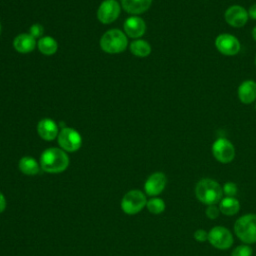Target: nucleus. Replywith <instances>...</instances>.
Masks as SVG:
<instances>
[{"instance_id": "7", "label": "nucleus", "mask_w": 256, "mask_h": 256, "mask_svg": "<svg viewBox=\"0 0 256 256\" xmlns=\"http://www.w3.org/2000/svg\"><path fill=\"white\" fill-rule=\"evenodd\" d=\"M208 241L217 249H228L233 244V236L231 232L222 226L212 228L208 233Z\"/></svg>"}, {"instance_id": "4", "label": "nucleus", "mask_w": 256, "mask_h": 256, "mask_svg": "<svg viewBox=\"0 0 256 256\" xmlns=\"http://www.w3.org/2000/svg\"><path fill=\"white\" fill-rule=\"evenodd\" d=\"M237 237L244 243L251 244L256 242V215L246 214L240 217L234 225Z\"/></svg>"}, {"instance_id": "30", "label": "nucleus", "mask_w": 256, "mask_h": 256, "mask_svg": "<svg viewBox=\"0 0 256 256\" xmlns=\"http://www.w3.org/2000/svg\"><path fill=\"white\" fill-rule=\"evenodd\" d=\"M252 37H253V39L256 41V26L253 28V30H252Z\"/></svg>"}, {"instance_id": "15", "label": "nucleus", "mask_w": 256, "mask_h": 256, "mask_svg": "<svg viewBox=\"0 0 256 256\" xmlns=\"http://www.w3.org/2000/svg\"><path fill=\"white\" fill-rule=\"evenodd\" d=\"M239 100L244 104H250L256 100V82L246 80L242 82L237 90Z\"/></svg>"}, {"instance_id": "21", "label": "nucleus", "mask_w": 256, "mask_h": 256, "mask_svg": "<svg viewBox=\"0 0 256 256\" xmlns=\"http://www.w3.org/2000/svg\"><path fill=\"white\" fill-rule=\"evenodd\" d=\"M130 51L135 56L146 57L151 53V46L147 41L138 39L130 44Z\"/></svg>"}, {"instance_id": "20", "label": "nucleus", "mask_w": 256, "mask_h": 256, "mask_svg": "<svg viewBox=\"0 0 256 256\" xmlns=\"http://www.w3.org/2000/svg\"><path fill=\"white\" fill-rule=\"evenodd\" d=\"M37 46L39 51L44 55H53L58 49V44L56 40L50 36H44L40 38Z\"/></svg>"}, {"instance_id": "17", "label": "nucleus", "mask_w": 256, "mask_h": 256, "mask_svg": "<svg viewBox=\"0 0 256 256\" xmlns=\"http://www.w3.org/2000/svg\"><path fill=\"white\" fill-rule=\"evenodd\" d=\"M152 4V0H121L122 8L130 14H141L147 11Z\"/></svg>"}, {"instance_id": "6", "label": "nucleus", "mask_w": 256, "mask_h": 256, "mask_svg": "<svg viewBox=\"0 0 256 256\" xmlns=\"http://www.w3.org/2000/svg\"><path fill=\"white\" fill-rule=\"evenodd\" d=\"M58 144L67 152H75L82 145V137L79 132L73 128L65 127L61 129L58 136Z\"/></svg>"}, {"instance_id": "13", "label": "nucleus", "mask_w": 256, "mask_h": 256, "mask_svg": "<svg viewBox=\"0 0 256 256\" xmlns=\"http://www.w3.org/2000/svg\"><path fill=\"white\" fill-rule=\"evenodd\" d=\"M146 30V24L144 20L137 16L129 17L124 23V31L127 36L131 38L141 37Z\"/></svg>"}, {"instance_id": "12", "label": "nucleus", "mask_w": 256, "mask_h": 256, "mask_svg": "<svg viewBox=\"0 0 256 256\" xmlns=\"http://www.w3.org/2000/svg\"><path fill=\"white\" fill-rule=\"evenodd\" d=\"M166 176L162 172H155L151 174L144 185L145 192L150 196H156L159 195L166 186Z\"/></svg>"}, {"instance_id": "9", "label": "nucleus", "mask_w": 256, "mask_h": 256, "mask_svg": "<svg viewBox=\"0 0 256 256\" xmlns=\"http://www.w3.org/2000/svg\"><path fill=\"white\" fill-rule=\"evenodd\" d=\"M215 46L217 50L226 56L236 55L240 51V42L239 40L228 33H222L217 36L215 39Z\"/></svg>"}, {"instance_id": "29", "label": "nucleus", "mask_w": 256, "mask_h": 256, "mask_svg": "<svg viewBox=\"0 0 256 256\" xmlns=\"http://www.w3.org/2000/svg\"><path fill=\"white\" fill-rule=\"evenodd\" d=\"M6 208V200H5V197L4 195L0 192V213L3 212Z\"/></svg>"}, {"instance_id": "18", "label": "nucleus", "mask_w": 256, "mask_h": 256, "mask_svg": "<svg viewBox=\"0 0 256 256\" xmlns=\"http://www.w3.org/2000/svg\"><path fill=\"white\" fill-rule=\"evenodd\" d=\"M219 209L221 213L227 216H232L239 211L240 203L235 197H225L221 199L219 203Z\"/></svg>"}, {"instance_id": "33", "label": "nucleus", "mask_w": 256, "mask_h": 256, "mask_svg": "<svg viewBox=\"0 0 256 256\" xmlns=\"http://www.w3.org/2000/svg\"><path fill=\"white\" fill-rule=\"evenodd\" d=\"M255 109H256V105H255Z\"/></svg>"}, {"instance_id": "22", "label": "nucleus", "mask_w": 256, "mask_h": 256, "mask_svg": "<svg viewBox=\"0 0 256 256\" xmlns=\"http://www.w3.org/2000/svg\"><path fill=\"white\" fill-rule=\"evenodd\" d=\"M147 209L153 214H160L165 209V203L160 198H151L146 203Z\"/></svg>"}, {"instance_id": "31", "label": "nucleus", "mask_w": 256, "mask_h": 256, "mask_svg": "<svg viewBox=\"0 0 256 256\" xmlns=\"http://www.w3.org/2000/svg\"><path fill=\"white\" fill-rule=\"evenodd\" d=\"M0 33H1V24H0Z\"/></svg>"}, {"instance_id": "32", "label": "nucleus", "mask_w": 256, "mask_h": 256, "mask_svg": "<svg viewBox=\"0 0 256 256\" xmlns=\"http://www.w3.org/2000/svg\"><path fill=\"white\" fill-rule=\"evenodd\" d=\"M255 65H256V56H255Z\"/></svg>"}, {"instance_id": "2", "label": "nucleus", "mask_w": 256, "mask_h": 256, "mask_svg": "<svg viewBox=\"0 0 256 256\" xmlns=\"http://www.w3.org/2000/svg\"><path fill=\"white\" fill-rule=\"evenodd\" d=\"M197 199L206 205H215L222 199L223 190L218 182L213 179H201L195 187Z\"/></svg>"}, {"instance_id": "14", "label": "nucleus", "mask_w": 256, "mask_h": 256, "mask_svg": "<svg viewBox=\"0 0 256 256\" xmlns=\"http://www.w3.org/2000/svg\"><path fill=\"white\" fill-rule=\"evenodd\" d=\"M37 132L42 139L51 141L55 139L59 134L58 125L54 120L50 118H44L39 121L37 125Z\"/></svg>"}, {"instance_id": "3", "label": "nucleus", "mask_w": 256, "mask_h": 256, "mask_svg": "<svg viewBox=\"0 0 256 256\" xmlns=\"http://www.w3.org/2000/svg\"><path fill=\"white\" fill-rule=\"evenodd\" d=\"M128 44V40L124 32L119 29H110L106 31L100 39L101 49L109 54H117L123 52Z\"/></svg>"}, {"instance_id": "1", "label": "nucleus", "mask_w": 256, "mask_h": 256, "mask_svg": "<svg viewBox=\"0 0 256 256\" xmlns=\"http://www.w3.org/2000/svg\"><path fill=\"white\" fill-rule=\"evenodd\" d=\"M69 157L63 149L48 148L40 156V166L48 173H60L67 169Z\"/></svg>"}, {"instance_id": "16", "label": "nucleus", "mask_w": 256, "mask_h": 256, "mask_svg": "<svg viewBox=\"0 0 256 256\" xmlns=\"http://www.w3.org/2000/svg\"><path fill=\"white\" fill-rule=\"evenodd\" d=\"M13 46L19 53H30L36 47V40L29 33H22L15 37Z\"/></svg>"}, {"instance_id": "11", "label": "nucleus", "mask_w": 256, "mask_h": 256, "mask_svg": "<svg viewBox=\"0 0 256 256\" xmlns=\"http://www.w3.org/2000/svg\"><path fill=\"white\" fill-rule=\"evenodd\" d=\"M248 11L240 5L230 6L224 13L225 21L232 27H243L248 21Z\"/></svg>"}, {"instance_id": "8", "label": "nucleus", "mask_w": 256, "mask_h": 256, "mask_svg": "<svg viewBox=\"0 0 256 256\" xmlns=\"http://www.w3.org/2000/svg\"><path fill=\"white\" fill-rule=\"evenodd\" d=\"M212 153L217 161L221 163H229L235 157V148L229 140L219 138L212 145Z\"/></svg>"}, {"instance_id": "19", "label": "nucleus", "mask_w": 256, "mask_h": 256, "mask_svg": "<svg viewBox=\"0 0 256 256\" xmlns=\"http://www.w3.org/2000/svg\"><path fill=\"white\" fill-rule=\"evenodd\" d=\"M19 169L25 175L32 176V175H36L39 172L40 167L37 161L33 157L24 156L19 161Z\"/></svg>"}, {"instance_id": "23", "label": "nucleus", "mask_w": 256, "mask_h": 256, "mask_svg": "<svg viewBox=\"0 0 256 256\" xmlns=\"http://www.w3.org/2000/svg\"><path fill=\"white\" fill-rule=\"evenodd\" d=\"M252 248L248 245L237 246L233 251L231 256H252Z\"/></svg>"}, {"instance_id": "27", "label": "nucleus", "mask_w": 256, "mask_h": 256, "mask_svg": "<svg viewBox=\"0 0 256 256\" xmlns=\"http://www.w3.org/2000/svg\"><path fill=\"white\" fill-rule=\"evenodd\" d=\"M194 238L199 242H204L208 240V233L204 229H198L194 232Z\"/></svg>"}, {"instance_id": "26", "label": "nucleus", "mask_w": 256, "mask_h": 256, "mask_svg": "<svg viewBox=\"0 0 256 256\" xmlns=\"http://www.w3.org/2000/svg\"><path fill=\"white\" fill-rule=\"evenodd\" d=\"M206 216L210 219H216L219 216L220 213V209L218 207H216L215 205H209L205 211Z\"/></svg>"}, {"instance_id": "10", "label": "nucleus", "mask_w": 256, "mask_h": 256, "mask_svg": "<svg viewBox=\"0 0 256 256\" xmlns=\"http://www.w3.org/2000/svg\"><path fill=\"white\" fill-rule=\"evenodd\" d=\"M120 10V5L116 0H104L97 10V18L103 24H110L118 18Z\"/></svg>"}, {"instance_id": "24", "label": "nucleus", "mask_w": 256, "mask_h": 256, "mask_svg": "<svg viewBox=\"0 0 256 256\" xmlns=\"http://www.w3.org/2000/svg\"><path fill=\"white\" fill-rule=\"evenodd\" d=\"M222 190L227 197H234L237 194V185L233 182H227L224 184Z\"/></svg>"}, {"instance_id": "28", "label": "nucleus", "mask_w": 256, "mask_h": 256, "mask_svg": "<svg viewBox=\"0 0 256 256\" xmlns=\"http://www.w3.org/2000/svg\"><path fill=\"white\" fill-rule=\"evenodd\" d=\"M248 16L254 20H256V4H253L250 6L248 10Z\"/></svg>"}, {"instance_id": "25", "label": "nucleus", "mask_w": 256, "mask_h": 256, "mask_svg": "<svg viewBox=\"0 0 256 256\" xmlns=\"http://www.w3.org/2000/svg\"><path fill=\"white\" fill-rule=\"evenodd\" d=\"M44 33V29H43V26L36 23V24H33L31 27H30V30H29V34L34 37L35 39L36 38H39L43 35Z\"/></svg>"}, {"instance_id": "5", "label": "nucleus", "mask_w": 256, "mask_h": 256, "mask_svg": "<svg viewBox=\"0 0 256 256\" xmlns=\"http://www.w3.org/2000/svg\"><path fill=\"white\" fill-rule=\"evenodd\" d=\"M146 196L140 190H131L127 192L121 201L122 210L129 215L140 212L146 205Z\"/></svg>"}]
</instances>
